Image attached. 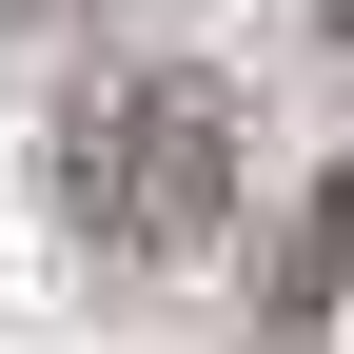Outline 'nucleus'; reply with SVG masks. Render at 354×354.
I'll return each instance as SVG.
<instances>
[{
	"mask_svg": "<svg viewBox=\"0 0 354 354\" xmlns=\"http://www.w3.org/2000/svg\"><path fill=\"white\" fill-rule=\"evenodd\" d=\"M236 79L216 59H118V79H79L59 99V138H39V216H59L99 276H197L216 236H236Z\"/></svg>",
	"mask_w": 354,
	"mask_h": 354,
	"instance_id": "nucleus-1",
	"label": "nucleus"
},
{
	"mask_svg": "<svg viewBox=\"0 0 354 354\" xmlns=\"http://www.w3.org/2000/svg\"><path fill=\"white\" fill-rule=\"evenodd\" d=\"M0 20H59V0H0Z\"/></svg>",
	"mask_w": 354,
	"mask_h": 354,
	"instance_id": "nucleus-2",
	"label": "nucleus"
},
{
	"mask_svg": "<svg viewBox=\"0 0 354 354\" xmlns=\"http://www.w3.org/2000/svg\"><path fill=\"white\" fill-rule=\"evenodd\" d=\"M276 354H315V335H276Z\"/></svg>",
	"mask_w": 354,
	"mask_h": 354,
	"instance_id": "nucleus-3",
	"label": "nucleus"
}]
</instances>
